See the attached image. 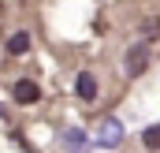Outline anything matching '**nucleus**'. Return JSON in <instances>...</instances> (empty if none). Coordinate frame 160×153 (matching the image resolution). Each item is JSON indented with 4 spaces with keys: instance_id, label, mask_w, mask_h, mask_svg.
I'll return each instance as SVG.
<instances>
[{
    "instance_id": "nucleus-5",
    "label": "nucleus",
    "mask_w": 160,
    "mask_h": 153,
    "mask_svg": "<svg viewBox=\"0 0 160 153\" xmlns=\"http://www.w3.org/2000/svg\"><path fill=\"white\" fill-rule=\"evenodd\" d=\"M63 146H67V153H86V150H89V142H86V131L71 127V131L63 135Z\"/></svg>"
},
{
    "instance_id": "nucleus-4",
    "label": "nucleus",
    "mask_w": 160,
    "mask_h": 153,
    "mask_svg": "<svg viewBox=\"0 0 160 153\" xmlns=\"http://www.w3.org/2000/svg\"><path fill=\"white\" fill-rule=\"evenodd\" d=\"M38 97H41L38 82H30V78H19V82H15V101H19V105H34Z\"/></svg>"
},
{
    "instance_id": "nucleus-1",
    "label": "nucleus",
    "mask_w": 160,
    "mask_h": 153,
    "mask_svg": "<svg viewBox=\"0 0 160 153\" xmlns=\"http://www.w3.org/2000/svg\"><path fill=\"white\" fill-rule=\"evenodd\" d=\"M97 146H101V150L123 146V123L116 116H104V119H101V127H97Z\"/></svg>"
},
{
    "instance_id": "nucleus-3",
    "label": "nucleus",
    "mask_w": 160,
    "mask_h": 153,
    "mask_svg": "<svg viewBox=\"0 0 160 153\" xmlns=\"http://www.w3.org/2000/svg\"><path fill=\"white\" fill-rule=\"evenodd\" d=\"M75 93H78L82 101H97V78L89 75V71H78L75 75Z\"/></svg>"
},
{
    "instance_id": "nucleus-6",
    "label": "nucleus",
    "mask_w": 160,
    "mask_h": 153,
    "mask_svg": "<svg viewBox=\"0 0 160 153\" xmlns=\"http://www.w3.org/2000/svg\"><path fill=\"white\" fill-rule=\"evenodd\" d=\"M26 49H30V34H26V30H19V34L8 38V52H11V56H22Z\"/></svg>"
},
{
    "instance_id": "nucleus-7",
    "label": "nucleus",
    "mask_w": 160,
    "mask_h": 153,
    "mask_svg": "<svg viewBox=\"0 0 160 153\" xmlns=\"http://www.w3.org/2000/svg\"><path fill=\"white\" fill-rule=\"evenodd\" d=\"M142 142H145V150H160V123H157V127H145Z\"/></svg>"
},
{
    "instance_id": "nucleus-2",
    "label": "nucleus",
    "mask_w": 160,
    "mask_h": 153,
    "mask_svg": "<svg viewBox=\"0 0 160 153\" xmlns=\"http://www.w3.org/2000/svg\"><path fill=\"white\" fill-rule=\"evenodd\" d=\"M145 67H149V45H130L127 56H123V71L130 78H138Z\"/></svg>"
}]
</instances>
